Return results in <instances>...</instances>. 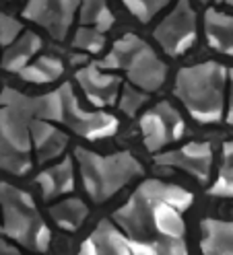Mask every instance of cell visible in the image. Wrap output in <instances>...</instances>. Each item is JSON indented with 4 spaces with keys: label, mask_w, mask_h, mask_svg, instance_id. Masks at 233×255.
<instances>
[{
    "label": "cell",
    "mask_w": 233,
    "mask_h": 255,
    "mask_svg": "<svg viewBox=\"0 0 233 255\" xmlns=\"http://www.w3.org/2000/svg\"><path fill=\"white\" fill-rule=\"evenodd\" d=\"M72 47L89 52V54H101L103 47H105L103 31H99L95 27H89V25H81L72 37Z\"/></svg>",
    "instance_id": "23"
},
{
    "label": "cell",
    "mask_w": 233,
    "mask_h": 255,
    "mask_svg": "<svg viewBox=\"0 0 233 255\" xmlns=\"http://www.w3.org/2000/svg\"><path fill=\"white\" fill-rule=\"evenodd\" d=\"M209 194L217 198H233V142L231 140H227L223 144L219 177H217L215 185L209 187Z\"/></svg>",
    "instance_id": "22"
},
{
    "label": "cell",
    "mask_w": 233,
    "mask_h": 255,
    "mask_svg": "<svg viewBox=\"0 0 233 255\" xmlns=\"http://www.w3.org/2000/svg\"><path fill=\"white\" fill-rule=\"evenodd\" d=\"M23 31L21 21L8 17V14L0 12V45H8L19 37V33Z\"/></svg>",
    "instance_id": "26"
},
{
    "label": "cell",
    "mask_w": 233,
    "mask_h": 255,
    "mask_svg": "<svg viewBox=\"0 0 233 255\" xmlns=\"http://www.w3.org/2000/svg\"><path fill=\"white\" fill-rule=\"evenodd\" d=\"M147 103V91H138L136 85L132 87L130 85H122V91H120V99H118V107L122 109V114L124 116H136V111L141 109L143 105Z\"/></svg>",
    "instance_id": "24"
},
{
    "label": "cell",
    "mask_w": 233,
    "mask_h": 255,
    "mask_svg": "<svg viewBox=\"0 0 233 255\" xmlns=\"http://www.w3.org/2000/svg\"><path fill=\"white\" fill-rule=\"evenodd\" d=\"M205 35L213 50L225 56H233V17L217 8L205 12Z\"/></svg>",
    "instance_id": "17"
},
{
    "label": "cell",
    "mask_w": 233,
    "mask_h": 255,
    "mask_svg": "<svg viewBox=\"0 0 233 255\" xmlns=\"http://www.w3.org/2000/svg\"><path fill=\"white\" fill-rule=\"evenodd\" d=\"M81 255H145L132 239L124 233L114 218H105L81 243Z\"/></svg>",
    "instance_id": "12"
},
{
    "label": "cell",
    "mask_w": 233,
    "mask_h": 255,
    "mask_svg": "<svg viewBox=\"0 0 233 255\" xmlns=\"http://www.w3.org/2000/svg\"><path fill=\"white\" fill-rule=\"evenodd\" d=\"M60 118L58 124H64L70 132L81 136L85 140H103L118 132V120L105 111H87L79 105V99L66 83L60 87Z\"/></svg>",
    "instance_id": "7"
},
{
    "label": "cell",
    "mask_w": 233,
    "mask_h": 255,
    "mask_svg": "<svg viewBox=\"0 0 233 255\" xmlns=\"http://www.w3.org/2000/svg\"><path fill=\"white\" fill-rule=\"evenodd\" d=\"M134 17L141 23H149L159 10H163L172 0H122Z\"/></svg>",
    "instance_id": "25"
},
{
    "label": "cell",
    "mask_w": 233,
    "mask_h": 255,
    "mask_svg": "<svg viewBox=\"0 0 233 255\" xmlns=\"http://www.w3.org/2000/svg\"><path fill=\"white\" fill-rule=\"evenodd\" d=\"M39 50H41V37L37 33H33V31H23L12 43H8V47L2 54L0 66L8 72L19 74Z\"/></svg>",
    "instance_id": "18"
},
{
    "label": "cell",
    "mask_w": 233,
    "mask_h": 255,
    "mask_svg": "<svg viewBox=\"0 0 233 255\" xmlns=\"http://www.w3.org/2000/svg\"><path fill=\"white\" fill-rule=\"evenodd\" d=\"M200 2H211V0H200ZM223 2H227V4L233 6V0H223Z\"/></svg>",
    "instance_id": "29"
},
{
    "label": "cell",
    "mask_w": 233,
    "mask_h": 255,
    "mask_svg": "<svg viewBox=\"0 0 233 255\" xmlns=\"http://www.w3.org/2000/svg\"><path fill=\"white\" fill-rule=\"evenodd\" d=\"M155 165L159 167H176L190 173L200 183H209L211 167H213V148L209 142H188L182 148L169 152H155Z\"/></svg>",
    "instance_id": "11"
},
{
    "label": "cell",
    "mask_w": 233,
    "mask_h": 255,
    "mask_svg": "<svg viewBox=\"0 0 233 255\" xmlns=\"http://www.w3.org/2000/svg\"><path fill=\"white\" fill-rule=\"evenodd\" d=\"M76 83L83 89L85 97L95 107L116 105V99L122 91V78L118 74L101 72L97 64H89L76 70Z\"/></svg>",
    "instance_id": "13"
},
{
    "label": "cell",
    "mask_w": 233,
    "mask_h": 255,
    "mask_svg": "<svg viewBox=\"0 0 233 255\" xmlns=\"http://www.w3.org/2000/svg\"><path fill=\"white\" fill-rule=\"evenodd\" d=\"M35 118L33 97L4 87L0 93V169L10 175L29 173L33 165L31 120Z\"/></svg>",
    "instance_id": "2"
},
{
    "label": "cell",
    "mask_w": 233,
    "mask_h": 255,
    "mask_svg": "<svg viewBox=\"0 0 233 255\" xmlns=\"http://www.w3.org/2000/svg\"><path fill=\"white\" fill-rule=\"evenodd\" d=\"M81 6V0H29L23 8V17L43 27L48 33L62 41L72 25L74 12Z\"/></svg>",
    "instance_id": "10"
},
{
    "label": "cell",
    "mask_w": 233,
    "mask_h": 255,
    "mask_svg": "<svg viewBox=\"0 0 233 255\" xmlns=\"http://www.w3.org/2000/svg\"><path fill=\"white\" fill-rule=\"evenodd\" d=\"M64 74V64L56 56H39L33 64L27 66L19 72V76L27 83H35V85H45V83H54Z\"/></svg>",
    "instance_id": "20"
},
{
    "label": "cell",
    "mask_w": 233,
    "mask_h": 255,
    "mask_svg": "<svg viewBox=\"0 0 233 255\" xmlns=\"http://www.w3.org/2000/svg\"><path fill=\"white\" fill-rule=\"evenodd\" d=\"M74 158L79 163L85 191L95 204H103L105 200H110L128 181L141 177L145 173L143 165L126 150L103 156L83 146H76Z\"/></svg>",
    "instance_id": "4"
},
{
    "label": "cell",
    "mask_w": 233,
    "mask_h": 255,
    "mask_svg": "<svg viewBox=\"0 0 233 255\" xmlns=\"http://www.w3.org/2000/svg\"><path fill=\"white\" fill-rule=\"evenodd\" d=\"M229 70L219 62H203L178 70L174 95L200 124H217L225 114Z\"/></svg>",
    "instance_id": "3"
},
{
    "label": "cell",
    "mask_w": 233,
    "mask_h": 255,
    "mask_svg": "<svg viewBox=\"0 0 233 255\" xmlns=\"http://www.w3.org/2000/svg\"><path fill=\"white\" fill-rule=\"evenodd\" d=\"M141 132L149 152H159L163 146L180 140L186 124L180 111L167 101H161L141 116Z\"/></svg>",
    "instance_id": "9"
},
{
    "label": "cell",
    "mask_w": 233,
    "mask_h": 255,
    "mask_svg": "<svg viewBox=\"0 0 233 255\" xmlns=\"http://www.w3.org/2000/svg\"><path fill=\"white\" fill-rule=\"evenodd\" d=\"M0 206H2L0 233H4L10 241L29 251L45 253L50 249L52 231L27 191L0 181Z\"/></svg>",
    "instance_id": "5"
},
{
    "label": "cell",
    "mask_w": 233,
    "mask_h": 255,
    "mask_svg": "<svg viewBox=\"0 0 233 255\" xmlns=\"http://www.w3.org/2000/svg\"><path fill=\"white\" fill-rule=\"evenodd\" d=\"M95 64L101 70H122L132 85L147 93L159 91L167 78V66L153 52V47L134 33L120 37L112 52Z\"/></svg>",
    "instance_id": "6"
},
{
    "label": "cell",
    "mask_w": 233,
    "mask_h": 255,
    "mask_svg": "<svg viewBox=\"0 0 233 255\" xmlns=\"http://www.w3.org/2000/svg\"><path fill=\"white\" fill-rule=\"evenodd\" d=\"M227 124L233 126V68L229 70V97H227Z\"/></svg>",
    "instance_id": "28"
},
{
    "label": "cell",
    "mask_w": 233,
    "mask_h": 255,
    "mask_svg": "<svg viewBox=\"0 0 233 255\" xmlns=\"http://www.w3.org/2000/svg\"><path fill=\"white\" fill-rule=\"evenodd\" d=\"M79 21L81 25L95 27L99 31H110L114 27V12L105 4V0H81L79 6Z\"/></svg>",
    "instance_id": "21"
},
{
    "label": "cell",
    "mask_w": 233,
    "mask_h": 255,
    "mask_svg": "<svg viewBox=\"0 0 233 255\" xmlns=\"http://www.w3.org/2000/svg\"><path fill=\"white\" fill-rule=\"evenodd\" d=\"M50 218L56 222V225L62 231H79L83 227L85 218L89 216V208L87 204L79 198H70V200H62L56 202L54 206H50Z\"/></svg>",
    "instance_id": "19"
},
{
    "label": "cell",
    "mask_w": 233,
    "mask_h": 255,
    "mask_svg": "<svg viewBox=\"0 0 233 255\" xmlns=\"http://www.w3.org/2000/svg\"><path fill=\"white\" fill-rule=\"evenodd\" d=\"M19 245H12L10 243V239L4 235V233H0V255H19Z\"/></svg>",
    "instance_id": "27"
},
{
    "label": "cell",
    "mask_w": 233,
    "mask_h": 255,
    "mask_svg": "<svg viewBox=\"0 0 233 255\" xmlns=\"http://www.w3.org/2000/svg\"><path fill=\"white\" fill-rule=\"evenodd\" d=\"M31 138H33V148H35V156L39 165H45L58 158L68 144L66 132L43 118L31 120Z\"/></svg>",
    "instance_id": "14"
},
{
    "label": "cell",
    "mask_w": 233,
    "mask_h": 255,
    "mask_svg": "<svg viewBox=\"0 0 233 255\" xmlns=\"http://www.w3.org/2000/svg\"><path fill=\"white\" fill-rule=\"evenodd\" d=\"M35 183L41 187V194L45 202H52L54 198H60L64 194H70L74 189V165L72 158L66 156L50 169H43L37 177Z\"/></svg>",
    "instance_id": "15"
},
{
    "label": "cell",
    "mask_w": 233,
    "mask_h": 255,
    "mask_svg": "<svg viewBox=\"0 0 233 255\" xmlns=\"http://www.w3.org/2000/svg\"><path fill=\"white\" fill-rule=\"evenodd\" d=\"M200 229V251L205 255H233V220L205 218Z\"/></svg>",
    "instance_id": "16"
},
{
    "label": "cell",
    "mask_w": 233,
    "mask_h": 255,
    "mask_svg": "<svg viewBox=\"0 0 233 255\" xmlns=\"http://www.w3.org/2000/svg\"><path fill=\"white\" fill-rule=\"evenodd\" d=\"M153 37L172 58H178L190 50L196 41V12L188 0H178L174 10L155 27Z\"/></svg>",
    "instance_id": "8"
},
{
    "label": "cell",
    "mask_w": 233,
    "mask_h": 255,
    "mask_svg": "<svg viewBox=\"0 0 233 255\" xmlns=\"http://www.w3.org/2000/svg\"><path fill=\"white\" fill-rule=\"evenodd\" d=\"M192 202L194 196L188 189L159 179H147L112 218L145 255H186L188 243L184 212Z\"/></svg>",
    "instance_id": "1"
}]
</instances>
